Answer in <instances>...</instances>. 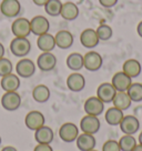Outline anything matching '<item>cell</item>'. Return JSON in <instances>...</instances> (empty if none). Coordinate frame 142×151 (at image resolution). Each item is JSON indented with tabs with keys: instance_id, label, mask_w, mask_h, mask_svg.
Listing matches in <instances>:
<instances>
[{
	"instance_id": "d4e9b609",
	"label": "cell",
	"mask_w": 142,
	"mask_h": 151,
	"mask_svg": "<svg viewBox=\"0 0 142 151\" xmlns=\"http://www.w3.org/2000/svg\"><path fill=\"white\" fill-rule=\"evenodd\" d=\"M123 117H124V114H123L122 110L115 108V107L109 108L104 114V119L110 126H119L122 121Z\"/></svg>"
},
{
	"instance_id": "ba28073f",
	"label": "cell",
	"mask_w": 142,
	"mask_h": 151,
	"mask_svg": "<svg viewBox=\"0 0 142 151\" xmlns=\"http://www.w3.org/2000/svg\"><path fill=\"white\" fill-rule=\"evenodd\" d=\"M21 104V97L17 91L5 92L1 97V106L7 111H16Z\"/></svg>"
},
{
	"instance_id": "7c38bea8",
	"label": "cell",
	"mask_w": 142,
	"mask_h": 151,
	"mask_svg": "<svg viewBox=\"0 0 142 151\" xmlns=\"http://www.w3.org/2000/svg\"><path fill=\"white\" fill-rule=\"evenodd\" d=\"M57 66V58L52 52H42L37 59V67L43 72L53 70Z\"/></svg>"
},
{
	"instance_id": "b9f144b4",
	"label": "cell",
	"mask_w": 142,
	"mask_h": 151,
	"mask_svg": "<svg viewBox=\"0 0 142 151\" xmlns=\"http://www.w3.org/2000/svg\"><path fill=\"white\" fill-rule=\"evenodd\" d=\"M138 141H139V145H141V146H142V131L140 132V134H139V138H138Z\"/></svg>"
},
{
	"instance_id": "4dcf8cb0",
	"label": "cell",
	"mask_w": 142,
	"mask_h": 151,
	"mask_svg": "<svg viewBox=\"0 0 142 151\" xmlns=\"http://www.w3.org/2000/svg\"><path fill=\"white\" fill-rule=\"evenodd\" d=\"M62 8V1L60 0H49L46 6H44V10L47 14L51 16V17H58L60 16Z\"/></svg>"
},
{
	"instance_id": "3957f363",
	"label": "cell",
	"mask_w": 142,
	"mask_h": 151,
	"mask_svg": "<svg viewBox=\"0 0 142 151\" xmlns=\"http://www.w3.org/2000/svg\"><path fill=\"white\" fill-rule=\"evenodd\" d=\"M79 134H80L79 133V128L72 122L63 123L59 129V137L62 141L67 142V143H71V142L76 141Z\"/></svg>"
},
{
	"instance_id": "f35d334b",
	"label": "cell",
	"mask_w": 142,
	"mask_h": 151,
	"mask_svg": "<svg viewBox=\"0 0 142 151\" xmlns=\"http://www.w3.org/2000/svg\"><path fill=\"white\" fill-rule=\"evenodd\" d=\"M137 32L138 35L142 38V21H140L139 24H138V27H137Z\"/></svg>"
},
{
	"instance_id": "e575fe53",
	"label": "cell",
	"mask_w": 142,
	"mask_h": 151,
	"mask_svg": "<svg viewBox=\"0 0 142 151\" xmlns=\"http://www.w3.org/2000/svg\"><path fill=\"white\" fill-rule=\"evenodd\" d=\"M99 4L104 8H112L118 4V0H99Z\"/></svg>"
},
{
	"instance_id": "f1b7e54d",
	"label": "cell",
	"mask_w": 142,
	"mask_h": 151,
	"mask_svg": "<svg viewBox=\"0 0 142 151\" xmlns=\"http://www.w3.org/2000/svg\"><path fill=\"white\" fill-rule=\"evenodd\" d=\"M127 93L130 97L132 102H141L142 101V83L132 82L127 90Z\"/></svg>"
},
{
	"instance_id": "60d3db41",
	"label": "cell",
	"mask_w": 142,
	"mask_h": 151,
	"mask_svg": "<svg viewBox=\"0 0 142 151\" xmlns=\"http://www.w3.org/2000/svg\"><path fill=\"white\" fill-rule=\"evenodd\" d=\"M132 151H142V146H141V145H137V146H136V148H134Z\"/></svg>"
},
{
	"instance_id": "7402d4cb",
	"label": "cell",
	"mask_w": 142,
	"mask_h": 151,
	"mask_svg": "<svg viewBox=\"0 0 142 151\" xmlns=\"http://www.w3.org/2000/svg\"><path fill=\"white\" fill-rule=\"evenodd\" d=\"M37 46L42 52H51L57 47L55 36H52L50 33H44V35L39 36L37 39Z\"/></svg>"
},
{
	"instance_id": "d590c367",
	"label": "cell",
	"mask_w": 142,
	"mask_h": 151,
	"mask_svg": "<svg viewBox=\"0 0 142 151\" xmlns=\"http://www.w3.org/2000/svg\"><path fill=\"white\" fill-rule=\"evenodd\" d=\"M33 151H53L50 145H44V143H38L34 147Z\"/></svg>"
},
{
	"instance_id": "5b68a950",
	"label": "cell",
	"mask_w": 142,
	"mask_h": 151,
	"mask_svg": "<svg viewBox=\"0 0 142 151\" xmlns=\"http://www.w3.org/2000/svg\"><path fill=\"white\" fill-rule=\"evenodd\" d=\"M102 63L103 60L99 52L89 51L83 56V68H85L88 71H98L102 67Z\"/></svg>"
},
{
	"instance_id": "277c9868",
	"label": "cell",
	"mask_w": 142,
	"mask_h": 151,
	"mask_svg": "<svg viewBox=\"0 0 142 151\" xmlns=\"http://www.w3.org/2000/svg\"><path fill=\"white\" fill-rule=\"evenodd\" d=\"M46 122V118L43 116L42 112L37 111V110H32L30 112L27 113L26 118H24V124L31 131H36L39 128L44 126Z\"/></svg>"
},
{
	"instance_id": "836d02e7",
	"label": "cell",
	"mask_w": 142,
	"mask_h": 151,
	"mask_svg": "<svg viewBox=\"0 0 142 151\" xmlns=\"http://www.w3.org/2000/svg\"><path fill=\"white\" fill-rule=\"evenodd\" d=\"M102 151H121L119 142L115 140H107L102 146Z\"/></svg>"
},
{
	"instance_id": "484cf974",
	"label": "cell",
	"mask_w": 142,
	"mask_h": 151,
	"mask_svg": "<svg viewBox=\"0 0 142 151\" xmlns=\"http://www.w3.org/2000/svg\"><path fill=\"white\" fill-rule=\"evenodd\" d=\"M66 63L71 71L78 72L83 68V56L79 52H72L67 57Z\"/></svg>"
},
{
	"instance_id": "30bf717a",
	"label": "cell",
	"mask_w": 142,
	"mask_h": 151,
	"mask_svg": "<svg viewBox=\"0 0 142 151\" xmlns=\"http://www.w3.org/2000/svg\"><path fill=\"white\" fill-rule=\"evenodd\" d=\"M21 5L19 0H2L0 4V12L7 18H16L18 17Z\"/></svg>"
},
{
	"instance_id": "5bb4252c",
	"label": "cell",
	"mask_w": 142,
	"mask_h": 151,
	"mask_svg": "<svg viewBox=\"0 0 142 151\" xmlns=\"http://www.w3.org/2000/svg\"><path fill=\"white\" fill-rule=\"evenodd\" d=\"M111 83L114 87V89L117 90V92H126L132 83V79L123 71H119L113 75Z\"/></svg>"
},
{
	"instance_id": "8fae6325",
	"label": "cell",
	"mask_w": 142,
	"mask_h": 151,
	"mask_svg": "<svg viewBox=\"0 0 142 151\" xmlns=\"http://www.w3.org/2000/svg\"><path fill=\"white\" fill-rule=\"evenodd\" d=\"M85 112L89 116H95L99 117L101 113L104 111V104L95 96V97H90L85 101L83 104Z\"/></svg>"
},
{
	"instance_id": "44dd1931",
	"label": "cell",
	"mask_w": 142,
	"mask_h": 151,
	"mask_svg": "<svg viewBox=\"0 0 142 151\" xmlns=\"http://www.w3.org/2000/svg\"><path fill=\"white\" fill-rule=\"evenodd\" d=\"M56 46L60 49H69L73 45V35L68 30H60L55 35Z\"/></svg>"
},
{
	"instance_id": "d6986e66",
	"label": "cell",
	"mask_w": 142,
	"mask_h": 151,
	"mask_svg": "<svg viewBox=\"0 0 142 151\" xmlns=\"http://www.w3.org/2000/svg\"><path fill=\"white\" fill-rule=\"evenodd\" d=\"M0 86L5 92L17 91L20 87V78L14 73H9L1 78Z\"/></svg>"
},
{
	"instance_id": "cb8c5ba5",
	"label": "cell",
	"mask_w": 142,
	"mask_h": 151,
	"mask_svg": "<svg viewBox=\"0 0 142 151\" xmlns=\"http://www.w3.org/2000/svg\"><path fill=\"white\" fill-rule=\"evenodd\" d=\"M122 71L131 79L137 78L141 73V63L136 59H129L123 63Z\"/></svg>"
},
{
	"instance_id": "2e32d148",
	"label": "cell",
	"mask_w": 142,
	"mask_h": 151,
	"mask_svg": "<svg viewBox=\"0 0 142 151\" xmlns=\"http://www.w3.org/2000/svg\"><path fill=\"white\" fill-rule=\"evenodd\" d=\"M99 38L95 29H85L80 35V42L87 49H93L99 45Z\"/></svg>"
},
{
	"instance_id": "74e56055",
	"label": "cell",
	"mask_w": 142,
	"mask_h": 151,
	"mask_svg": "<svg viewBox=\"0 0 142 151\" xmlns=\"http://www.w3.org/2000/svg\"><path fill=\"white\" fill-rule=\"evenodd\" d=\"M1 151H18V150L12 146H7V147H4V148L1 149Z\"/></svg>"
},
{
	"instance_id": "8d00e7d4",
	"label": "cell",
	"mask_w": 142,
	"mask_h": 151,
	"mask_svg": "<svg viewBox=\"0 0 142 151\" xmlns=\"http://www.w3.org/2000/svg\"><path fill=\"white\" fill-rule=\"evenodd\" d=\"M49 0H32V2L38 7H44Z\"/></svg>"
},
{
	"instance_id": "e0dca14e",
	"label": "cell",
	"mask_w": 142,
	"mask_h": 151,
	"mask_svg": "<svg viewBox=\"0 0 142 151\" xmlns=\"http://www.w3.org/2000/svg\"><path fill=\"white\" fill-rule=\"evenodd\" d=\"M67 87L72 92H80L85 87V77L80 72H72L67 78Z\"/></svg>"
},
{
	"instance_id": "4fadbf2b",
	"label": "cell",
	"mask_w": 142,
	"mask_h": 151,
	"mask_svg": "<svg viewBox=\"0 0 142 151\" xmlns=\"http://www.w3.org/2000/svg\"><path fill=\"white\" fill-rule=\"evenodd\" d=\"M117 93V90L114 89L111 82H103L97 89V97L103 104H110L113 101L114 96Z\"/></svg>"
},
{
	"instance_id": "7bdbcfd3",
	"label": "cell",
	"mask_w": 142,
	"mask_h": 151,
	"mask_svg": "<svg viewBox=\"0 0 142 151\" xmlns=\"http://www.w3.org/2000/svg\"><path fill=\"white\" fill-rule=\"evenodd\" d=\"M90 151H98V150H95V149H92V150H90Z\"/></svg>"
},
{
	"instance_id": "8992f818",
	"label": "cell",
	"mask_w": 142,
	"mask_h": 151,
	"mask_svg": "<svg viewBox=\"0 0 142 151\" xmlns=\"http://www.w3.org/2000/svg\"><path fill=\"white\" fill-rule=\"evenodd\" d=\"M11 31L14 37L28 38V36L31 33L30 20L26 18H17L11 24Z\"/></svg>"
},
{
	"instance_id": "ffe728a7",
	"label": "cell",
	"mask_w": 142,
	"mask_h": 151,
	"mask_svg": "<svg viewBox=\"0 0 142 151\" xmlns=\"http://www.w3.org/2000/svg\"><path fill=\"white\" fill-rule=\"evenodd\" d=\"M53 139H55L53 130L48 126H42L34 131V140L37 141V143L50 145L53 141Z\"/></svg>"
},
{
	"instance_id": "1f68e13d",
	"label": "cell",
	"mask_w": 142,
	"mask_h": 151,
	"mask_svg": "<svg viewBox=\"0 0 142 151\" xmlns=\"http://www.w3.org/2000/svg\"><path fill=\"white\" fill-rule=\"evenodd\" d=\"M95 32L98 35V38H99L100 41H107L111 39L112 35H113V31H112V28L105 24H100L98 28L95 29Z\"/></svg>"
},
{
	"instance_id": "d6a6232c",
	"label": "cell",
	"mask_w": 142,
	"mask_h": 151,
	"mask_svg": "<svg viewBox=\"0 0 142 151\" xmlns=\"http://www.w3.org/2000/svg\"><path fill=\"white\" fill-rule=\"evenodd\" d=\"M12 69H14V66L9 59H7L5 57L0 59V78L12 73Z\"/></svg>"
},
{
	"instance_id": "9c48e42d",
	"label": "cell",
	"mask_w": 142,
	"mask_h": 151,
	"mask_svg": "<svg viewBox=\"0 0 142 151\" xmlns=\"http://www.w3.org/2000/svg\"><path fill=\"white\" fill-rule=\"evenodd\" d=\"M30 28L31 33L39 37L41 35L48 33L50 29V22L44 16H36L30 20Z\"/></svg>"
},
{
	"instance_id": "6da1fadb",
	"label": "cell",
	"mask_w": 142,
	"mask_h": 151,
	"mask_svg": "<svg viewBox=\"0 0 142 151\" xmlns=\"http://www.w3.org/2000/svg\"><path fill=\"white\" fill-rule=\"evenodd\" d=\"M31 50V43L28 38L14 37L10 42V51L16 57L24 58Z\"/></svg>"
},
{
	"instance_id": "4316f807",
	"label": "cell",
	"mask_w": 142,
	"mask_h": 151,
	"mask_svg": "<svg viewBox=\"0 0 142 151\" xmlns=\"http://www.w3.org/2000/svg\"><path fill=\"white\" fill-rule=\"evenodd\" d=\"M32 98L38 104H44L50 99V89L44 85L36 86L32 90Z\"/></svg>"
},
{
	"instance_id": "f546056e",
	"label": "cell",
	"mask_w": 142,
	"mask_h": 151,
	"mask_svg": "<svg viewBox=\"0 0 142 151\" xmlns=\"http://www.w3.org/2000/svg\"><path fill=\"white\" fill-rule=\"evenodd\" d=\"M118 142L121 151H132L138 145L137 139L130 134H124L123 137L120 138Z\"/></svg>"
},
{
	"instance_id": "ee69618b",
	"label": "cell",
	"mask_w": 142,
	"mask_h": 151,
	"mask_svg": "<svg viewBox=\"0 0 142 151\" xmlns=\"http://www.w3.org/2000/svg\"><path fill=\"white\" fill-rule=\"evenodd\" d=\"M0 145H1V137H0Z\"/></svg>"
},
{
	"instance_id": "ac0fdd59",
	"label": "cell",
	"mask_w": 142,
	"mask_h": 151,
	"mask_svg": "<svg viewBox=\"0 0 142 151\" xmlns=\"http://www.w3.org/2000/svg\"><path fill=\"white\" fill-rule=\"evenodd\" d=\"M77 148L80 151H90L95 148L97 141L93 134H89V133H80L76 140Z\"/></svg>"
},
{
	"instance_id": "52a82bcc",
	"label": "cell",
	"mask_w": 142,
	"mask_h": 151,
	"mask_svg": "<svg viewBox=\"0 0 142 151\" xmlns=\"http://www.w3.org/2000/svg\"><path fill=\"white\" fill-rule=\"evenodd\" d=\"M101 123L98 117L85 114L80 121V130L83 133H89L95 136L97 132L100 130Z\"/></svg>"
},
{
	"instance_id": "603a6c76",
	"label": "cell",
	"mask_w": 142,
	"mask_h": 151,
	"mask_svg": "<svg viewBox=\"0 0 142 151\" xmlns=\"http://www.w3.org/2000/svg\"><path fill=\"white\" fill-rule=\"evenodd\" d=\"M60 16L67 21H73L79 16V8L76 4L71 2V1L65 2V4H62Z\"/></svg>"
},
{
	"instance_id": "9a60e30c",
	"label": "cell",
	"mask_w": 142,
	"mask_h": 151,
	"mask_svg": "<svg viewBox=\"0 0 142 151\" xmlns=\"http://www.w3.org/2000/svg\"><path fill=\"white\" fill-rule=\"evenodd\" d=\"M121 131L124 134H130L133 136L134 133H137L139 128H140V122L138 120L137 117H134L132 114H129V116H124L122 119L121 123L119 124Z\"/></svg>"
},
{
	"instance_id": "7a4b0ae2",
	"label": "cell",
	"mask_w": 142,
	"mask_h": 151,
	"mask_svg": "<svg viewBox=\"0 0 142 151\" xmlns=\"http://www.w3.org/2000/svg\"><path fill=\"white\" fill-rule=\"evenodd\" d=\"M16 72L19 78H31L36 73V63L31 59L22 58L16 65Z\"/></svg>"
},
{
	"instance_id": "ab89813d",
	"label": "cell",
	"mask_w": 142,
	"mask_h": 151,
	"mask_svg": "<svg viewBox=\"0 0 142 151\" xmlns=\"http://www.w3.org/2000/svg\"><path fill=\"white\" fill-rule=\"evenodd\" d=\"M5 56V47H4V45L0 42V59L1 58H4Z\"/></svg>"
},
{
	"instance_id": "83f0119b",
	"label": "cell",
	"mask_w": 142,
	"mask_h": 151,
	"mask_svg": "<svg viewBox=\"0 0 142 151\" xmlns=\"http://www.w3.org/2000/svg\"><path fill=\"white\" fill-rule=\"evenodd\" d=\"M112 104H113V107L124 111V110H127V109L131 107L132 101H131L130 97H129L127 91H126V92H117L115 96H114Z\"/></svg>"
}]
</instances>
